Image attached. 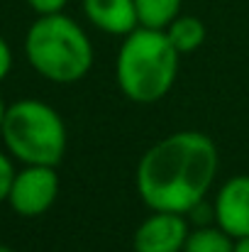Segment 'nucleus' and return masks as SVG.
<instances>
[{
	"label": "nucleus",
	"mask_w": 249,
	"mask_h": 252,
	"mask_svg": "<svg viewBox=\"0 0 249 252\" xmlns=\"http://www.w3.org/2000/svg\"><path fill=\"white\" fill-rule=\"evenodd\" d=\"M218 147L198 130H178L149 147L135 171L142 203L152 211L191 213L218 176Z\"/></svg>",
	"instance_id": "obj_1"
},
{
	"label": "nucleus",
	"mask_w": 249,
	"mask_h": 252,
	"mask_svg": "<svg viewBox=\"0 0 249 252\" xmlns=\"http://www.w3.org/2000/svg\"><path fill=\"white\" fill-rule=\"evenodd\" d=\"M178 57L164 30H132L115 62V79L125 98L142 105L162 100L176 84Z\"/></svg>",
	"instance_id": "obj_2"
},
{
	"label": "nucleus",
	"mask_w": 249,
	"mask_h": 252,
	"mask_svg": "<svg viewBox=\"0 0 249 252\" xmlns=\"http://www.w3.org/2000/svg\"><path fill=\"white\" fill-rule=\"evenodd\" d=\"M29 66L54 84H76L93 69V44L83 27L64 12L39 15L25 37Z\"/></svg>",
	"instance_id": "obj_3"
},
{
	"label": "nucleus",
	"mask_w": 249,
	"mask_h": 252,
	"mask_svg": "<svg viewBox=\"0 0 249 252\" xmlns=\"http://www.w3.org/2000/svg\"><path fill=\"white\" fill-rule=\"evenodd\" d=\"M0 135L7 152L22 164L56 167L66 155L69 137L61 115L37 98H22L7 105Z\"/></svg>",
	"instance_id": "obj_4"
},
{
	"label": "nucleus",
	"mask_w": 249,
	"mask_h": 252,
	"mask_svg": "<svg viewBox=\"0 0 249 252\" xmlns=\"http://www.w3.org/2000/svg\"><path fill=\"white\" fill-rule=\"evenodd\" d=\"M59 196V174L56 167L47 164H25V169L15 171L7 203L22 218L44 216Z\"/></svg>",
	"instance_id": "obj_5"
},
{
	"label": "nucleus",
	"mask_w": 249,
	"mask_h": 252,
	"mask_svg": "<svg viewBox=\"0 0 249 252\" xmlns=\"http://www.w3.org/2000/svg\"><path fill=\"white\" fill-rule=\"evenodd\" d=\"M188 233L191 230L183 213L152 211V216L135 230L132 248L135 252H183Z\"/></svg>",
	"instance_id": "obj_6"
},
{
	"label": "nucleus",
	"mask_w": 249,
	"mask_h": 252,
	"mask_svg": "<svg viewBox=\"0 0 249 252\" xmlns=\"http://www.w3.org/2000/svg\"><path fill=\"white\" fill-rule=\"evenodd\" d=\"M215 223L235 240L249 238V174L227 179L213 203Z\"/></svg>",
	"instance_id": "obj_7"
},
{
	"label": "nucleus",
	"mask_w": 249,
	"mask_h": 252,
	"mask_svg": "<svg viewBox=\"0 0 249 252\" xmlns=\"http://www.w3.org/2000/svg\"><path fill=\"white\" fill-rule=\"evenodd\" d=\"M83 15L93 27L112 37H127L139 27L135 0H83Z\"/></svg>",
	"instance_id": "obj_8"
},
{
	"label": "nucleus",
	"mask_w": 249,
	"mask_h": 252,
	"mask_svg": "<svg viewBox=\"0 0 249 252\" xmlns=\"http://www.w3.org/2000/svg\"><path fill=\"white\" fill-rule=\"evenodd\" d=\"M164 32L178 54H193L205 42V25L193 15H178Z\"/></svg>",
	"instance_id": "obj_9"
},
{
	"label": "nucleus",
	"mask_w": 249,
	"mask_h": 252,
	"mask_svg": "<svg viewBox=\"0 0 249 252\" xmlns=\"http://www.w3.org/2000/svg\"><path fill=\"white\" fill-rule=\"evenodd\" d=\"M183 0H135L139 27L166 30L181 15Z\"/></svg>",
	"instance_id": "obj_10"
},
{
	"label": "nucleus",
	"mask_w": 249,
	"mask_h": 252,
	"mask_svg": "<svg viewBox=\"0 0 249 252\" xmlns=\"http://www.w3.org/2000/svg\"><path fill=\"white\" fill-rule=\"evenodd\" d=\"M235 238L225 233L218 223L215 225H200L188 233L183 252H235Z\"/></svg>",
	"instance_id": "obj_11"
},
{
	"label": "nucleus",
	"mask_w": 249,
	"mask_h": 252,
	"mask_svg": "<svg viewBox=\"0 0 249 252\" xmlns=\"http://www.w3.org/2000/svg\"><path fill=\"white\" fill-rule=\"evenodd\" d=\"M12 179H15L12 162L7 159V155H5V152H0V203H2V201H7V193H10Z\"/></svg>",
	"instance_id": "obj_12"
},
{
	"label": "nucleus",
	"mask_w": 249,
	"mask_h": 252,
	"mask_svg": "<svg viewBox=\"0 0 249 252\" xmlns=\"http://www.w3.org/2000/svg\"><path fill=\"white\" fill-rule=\"evenodd\" d=\"M69 0H27V5L37 12V15H54V12H64Z\"/></svg>",
	"instance_id": "obj_13"
},
{
	"label": "nucleus",
	"mask_w": 249,
	"mask_h": 252,
	"mask_svg": "<svg viewBox=\"0 0 249 252\" xmlns=\"http://www.w3.org/2000/svg\"><path fill=\"white\" fill-rule=\"evenodd\" d=\"M10 69H12V49H10V44L0 37V81L7 79Z\"/></svg>",
	"instance_id": "obj_14"
},
{
	"label": "nucleus",
	"mask_w": 249,
	"mask_h": 252,
	"mask_svg": "<svg viewBox=\"0 0 249 252\" xmlns=\"http://www.w3.org/2000/svg\"><path fill=\"white\" fill-rule=\"evenodd\" d=\"M235 252H249V238H240L235 243Z\"/></svg>",
	"instance_id": "obj_15"
},
{
	"label": "nucleus",
	"mask_w": 249,
	"mask_h": 252,
	"mask_svg": "<svg viewBox=\"0 0 249 252\" xmlns=\"http://www.w3.org/2000/svg\"><path fill=\"white\" fill-rule=\"evenodd\" d=\"M5 113H7V105H5V100L0 98V130H2V123H5Z\"/></svg>",
	"instance_id": "obj_16"
},
{
	"label": "nucleus",
	"mask_w": 249,
	"mask_h": 252,
	"mask_svg": "<svg viewBox=\"0 0 249 252\" xmlns=\"http://www.w3.org/2000/svg\"><path fill=\"white\" fill-rule=\"evenodd\" d=\"M0 252H15V250H10L7 245H0Z\"/></svg>",
	"instance_id": "obj_17"
}]
</instances>
